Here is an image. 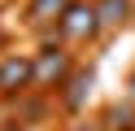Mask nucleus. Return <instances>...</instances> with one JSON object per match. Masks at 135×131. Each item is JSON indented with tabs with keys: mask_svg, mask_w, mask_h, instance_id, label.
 <instances>
[{
	"mask_svg": "<svg viewBox=\"0 0 135 131\" xmlns=\"http://www.w3.org/2000/svg\"><path fill=\"white\" fill-rule=\"evenodd\" d=\"M57 31L65 35V39H91V35L100 31V13L96 4H65V13L57 17Z\"/></svg>",
	"mask_w": 135,
	"mask_h": 131,
	"instance_id": "f257e3e1",
	"label": "nucleus"
},
{
	"mask_svg": "<svg viewBox=\"0 0 135 131\" xmlns=\"http://www.w3.org/2000/svg\"><path fill=\"white\" fill-rule=\"evenodd\" d=\"M65 74H70V57H65L57 44H44L35 57V83H65Z\"/></svg>",
	"mask_w": 135,
	"mask_h": 131,
	"instance_id": "f03ea898",
	"label": "nucleus"
},
{
	"mask_svg": "<svg viewBox=\"0 0 135 131\" xmlns=\"http://www.w3.org/2000/svg\"><path fill=\"white\" fill-rule=\"evenodd\" d=\"M26 83H35V61L31 57H4L0 61V92H22Z\"/></svg>",
	"mask_w": 135,
	"mask_h": 131,
	"instance_id": "7ed1b4c3",
	"label": "nucleus"
},
{
	"mask_svg": "<svg viewBox=\"0 0 135 131\" xmlns=\"http://www.w3.org/2000/svg\"><path fill=\"white\" fill-rule=\"evenodd\" d=\"M91 70H74V74H65V109H83V101H87V92H91Z\"/></svg>",
	"mask_w": 135,
	"mask_h": 131,
	"instance_id": "20e7f679",
	"label": "nucleus"
},
{
	"mask_svg": "<svg viewBox=\"0 0 135 131\" xmlns=\"http://www.w3.org/2000/svg\"><path fill=\"white\" fill-rule=\"evenodd\" d=\"M65 4H70V0H31V4H26V17H31V26L57 22V17L65 13Z\"/></svg>",
	"mask_w": 135,
	"mask_h": 131,
	"instance_id": "39448f33",
	"label": "nucleus"
},
{
	"mask_svg": "<svg viewBox=\"0 0 135 131\" xmlns=\"http://www.w3.org/2000/svg\"><path fill=\"white\" fill-rule=\"evenodd\" d=\"M96 13H100V26H118L131 13V0H96Z\"/></svg>",
	"mask_w": 135,
	"mask_h": 131,
	"instance_id": "423d86ee",
	"label": "nucleus"
},
{
	"mask_svg": "<svg viewBox=\"0 0 135 131\" xmlns=\"http://www.w3.org/2000/svg\"><path fill=\"white\" fill-rule=\"evenodd\" d=\"M74 131H96V127H74Z\"/></svg>",
	"mask_w": 135,
	"mask_h": 131,
	"instance_id": "0eeeda50",
	"label": "nucleus"
}]
</instances>
